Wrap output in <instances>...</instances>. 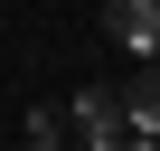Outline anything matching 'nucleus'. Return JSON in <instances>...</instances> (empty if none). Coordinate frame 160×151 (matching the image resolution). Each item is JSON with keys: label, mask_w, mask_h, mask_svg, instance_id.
<instances>
[{"label": "nucleus", "mask_w": 160, "mask_h": 151, "mask_svg": "<svg viewBox=\"0 0 160 151\" xmlns=\"http://www.w3.org/2000/svg\"><path fill=\"white\" fill-rule=\"evenodd\" d=\"M104 29H113L132 57H151V38H160V10H151V0H104Z\"/></svg>", "instance_id": "1"}, {"label": "nucleus", "mask_w": 160, "mask_h": 151, "mask_svg": "<svg viewBox=\"0 0 160 151\" xmlns=\"http://www.w3.org/2000/svg\"><path fill=\"white\" fill-rule=\"evenodd\" d=\"M94 151H151V142H122V132H94Z\"/></svg>", "instance_id": "2"}, {"label": "nucleus", "mask_w": 160, "mask_h": 151, "mask_svg": "<svg viewBox=\"0 0 160 151\" xmlns=\"http://www.w3.org/2000/svg\"><path fill=\"white\" fill-rule=\"evenodd\" d=\"M28 151H57V142H28Z\"/></svg>", "instance_id": "3"}]
</instances>
